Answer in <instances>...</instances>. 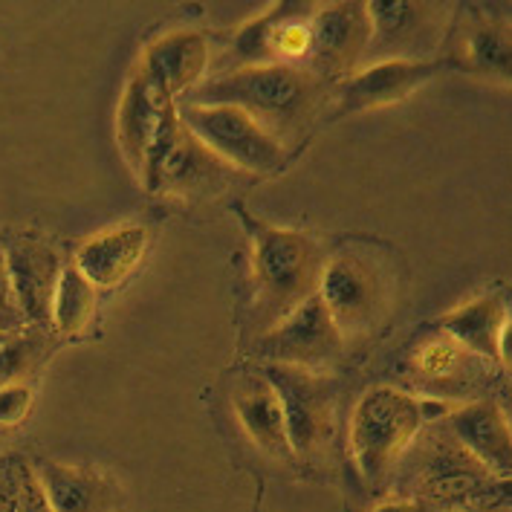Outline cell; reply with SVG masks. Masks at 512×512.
Masks as SVG:
<instances>
[{
	"mask_svg": "<svg viewBox=\"0 0 512 512\" xmlns=\"http://www.w3.org/2000/svg\"><path fill=\"white\" fill-rule=\"evenodd\" d=\"M324 90L327 87L322 81L304 67L258 64V67H238L232 73L206 81L191 96V102L241 108L287 148L313 122Z\"/></svg>",
	"mask_w": 512,
	"mask_h": 512,
	"instance_id": "1",
	"label": "cell"
},
{
	"mask_svg": "<svg viewBox=\"0 0 512 512\" xmlns=\"http://www.w3.org/2000/svg\"><path fill=\"white\" fill-rule=\"evenodd\" d=\"M243 232L252 246V284L255 304L267 322V330L287 319L307 298L316 296L322 278V243L307 232L272 226L264 217L252 215L246 206H235Z\"/></svg>",
	"mask_w": 512,
	"mask_h": 512,
	"instance_id": "2",
	"label": "cell"
},
{
	"mask_svg": "<svg viewBox=\"0 0 512 512\" xmlns=\"http://www.w3.org/2000/svg\"><path fill=\"white\" fill-rule=\"evenodd\" d=\"M411 492L429 512L463 510L478 504L510 501V481L495 478L475 455H469L443 426L423 437L408 469Z\"/></svg>",
	"mask_w": 512,
	"mask_h": 512,
	"instance_id": "3",
	"label": "cell"
},
{
	"mask_svg": "<svg viewBox=\"0 0 512 512\" xmlns=\"http://www.w3.org/2000/svg\"><path fill=\"white\" fill-rule=\"evenodd\" d=\"M423 426V400L414 394L391 385L365 391L351 417V452L362 478L368 484L385 481Z\"/></svg>",
	"mask_w": 512,
	"mask_h": 512,
	"instance_id": "4",
	"label": "cell"
},
{
	"mask_svg": "<svg viewBox=\"0 0 512 512\" xmlns=\"http://www.w3.org/2000/svg\"><path fill=\"white\" fill-rule=\"evenodd\" d=\"M177 110L189 134L235 171L278 174L290 162L287 148L241 108L186 102L177 105Z\"/></svg>",
	"mask_w": 512,
	"mask_h": 512,
	"instance_id": "5",
	"label": "cell"
},
{
	"mask_svg": "<svg viewBox=\"0 0 512 512\" xmlns=\"http://www.w3.org/2000/svg\"><path fill=\"white\" fill-rule=\"evenodd\" d=\"M180 102L162 110L154 139L139 165V180L151 194H191L217 186L226 177V162L203 148L180 119Z\"/></svg>",
	"mask_w": 512,
	"mask_h": 512,
	"instance_id": "6",
	"label": "cell"
},
{
	"mask_svg": "<svg viewBox=\"0 0 512 512\" xmlns=\"http://www.w3.org/2000/svg\"><path fill=\"white\" fill-rule=\"evenodd\" d=\"M316 296L345 336H365L388 310V278L377 261L359 249H342L324 261Z\"/></svg>",
	"mask_w": 512,
	"mask_h": 512,
	"instance_id": "7",
	"label": "cell"
},
{
	"mask_svg": "<svg viewBox=\"0 0 512 512\" xmlns=\"http://www.w3.org/2000/svg\"><path fill=\"white\" fill-rule=\"evenodd\" d=\"M261 374L278 394L293 458L316 455L333 432V408H336L333 379L327 374L304 371L296 365H275V362H267Z\"/></svg>",
	"mask_w": 512,
	"mask_h": 512,
	"instance_id": "8",
	"label": "cell"
},
{
	"mask_svg": "<svg viewBox=\"0 0 512 512\" xmlns=\"http://www.w3.org/2000/svg\"><path fill=\"white\" fill-rule=\"evenodd\" d=\"M345 336L327 316L319 296L307 298L287 319L261 333L258 353L275 365H296L324 374L345 356Z\"/></svg>",
	"mask_w": 512,
	"mask_h": 512,
	"instance_id": "9",
	"label": "cell"
},
{
	"mask_svg": "<svg viewBox=\"0 0 512 512\" xmlns=\"http://www.w3.org/2000/svg\"><path fill=\"white\" fill-rule=\"evenodd\" d=\"M371 47V21L365 3H327L313 12V47L307 67L324 87L345 84L362 70Z\"/></svg>",
	"mask_w": 512,
	"mask_h": 512,
	"instance_id": "10",
	"label": "cell"
},
{
	"mask_svg": "<svg viewBox=\"0 0 512 512\" xmlns=\"http://www.w3.org/2000/svg\"><path fill=\"white\" fill-rule=\"evenodd\" d=\"M313 3H275L255 21L243 24L232 41V58L241 67L290 64L307 67L313 47Z\"/></svg>",
	"mask_w": 512,
	"mask_h": 512,
	"instance_id": "11",
	"label": "cell"
},
{
	"mask_svg": "<svg viewBox=\"0 0 512 512\" xmlns=\"http://www.w3.org/2000/svg\"><path fill=\"white\" fill-rule=\"evenodd\" d=\"M0 249L27 330L53 333L50 316H53L55 287L64 270L61 255L55 252L53 243L38 235H12L9 241L0 243Z\"/></svg>",
	"mask_w": 512,
	"mask_h": 512,
	"instance_id": "12",
	"label": "cell"
},
{
	"mask_svg": "<svg viewBox=\"0 0 512 512\" xmlns=\"http://www.w3.org/2000/svg\"><path fill=\"white\" fill-rule=\"evenodd\" d=\"M449 70L446 58H385L371 61L359 73L339 87L336 96V116H351L362 110H377L397 105L417 93L434 76Z\"/></svg>",
	"mask_w": 512,
	"mask_h": 512,
	"instance_id": "13",
	"label": "cell"
},
{
	"mask_svg": "<svg viewBox=\"0 0 512 512\" xmlns=\"http://www.w3.org/2000/svg\"><path fill=\"white\" fill-rule=\"evenodd\" d=\"M371 21L368 55L385 58H426L440 41V9L434 3L411 0H371L365 3Z\"/></svg>",
	"mask_w": 512,
	"mask_h": 512,
	"instance_id": "14",
	"label": "cell"
},
{
	"mask_svg": "<svg viewBox=\"0 0 512 512\" xmlns=\"http://www.w3.org/2000/svg\"><path fill=\"white\" fill-rule=\"evenodd\" d=\"M440 333L458 342L481 362H498L510 371V296L486 293L440 316Z\"/></svg>",
	"mask_w": 512,
	"mask_h": 512,
	"instance_id": "15",
	"label": "cell"
},
{
	"mask_svg": "<svg viewBox=\"0 0 512 512\" xmlns=\"http://www.w3.org/2000/svg\"><path fill=\"white\" fill-rule=\"evenodd\" d=\"M209 67V44L200 32L174 29L145 47L136 64V76L148 81L160 96L180 102L197 81L206 76Z\"/></svg>",
	"mask_w": 512,
	"mask_h": 512,
	"instance_id": "16",
	"label": "cell"
},
{
	"mask_svg": "<svg viewBox=\"0 0 512 512\" xmlns=\"http://www.w3.org/2000/svg\"><path fill=\"white\" fill-rule=\"evenodd\" d=\"M38 484L53 512H119L122 489L99 466H79L61 460L32 463Z\"/></svg>",
	"mask_w": 512,
	"mask_h": 512,
	"instance_id": "17",
	"label": "cell"
},
{
	"mask_svg": "<svg viewBox=\"0 0 512 512\" xmlns=\"http://www.w3.org/2000/svg\"><path fill=\"white\" fill-rule=\"evenodd\" d=\"M460 446L484 463L495 478L510 481L512 432L510 417L495 400H472L452 405L446 420L440 423Z\"/></svg>",
	"mask_w": 512,
	"mask_h": 512,
	"instance_id": "18",
	"label": "cell"
},
{
	"mask_svg": "<svg viewBox=\"0 0 512 512\" xmlns=\"http://www.w3.org/2000/svg\"><path fill=\"white\" fill-rule=\"evenodd\" d=\"M151 243V232L139 223L105 229L81 243L73 267L93 290H116L142 264Z\"/></svg>",
	"mask_w": 512,
	"mask_h": 512,
	"instance_id": "19",
	"label": "cell"
},
{
	"mask_svg": "<svg viewBox=\"0 0 512 512\" xmlns=\"http://www.w3.org/2000/svg\"><path fill=\"white\" fill-rule=\"evenodd\" d=\"M232 411L241 423L246 437L275 460L293 458L290 443H287V429H284V414L278 394L272 391L264 374H246L235 382L232 388Z\"/></svg>",
	"mask_w": 512,
	"mask_h": 512,
	"instance_id": "20",
	"label": "cell"
},
{
	"mask_svg": "<svg viewBox=\"0 0 512 512\" xmlns=\"http://www.w3.org/2000/svg\"><path fill=\"white\" fill-rule=\"evenodd\" d=\"M510 47V24L478 12L460 29L458 47L443 58L449 61V70L510 81Z\"/></svg>",
	"mask_w": 512,
	"mask_h": 512,
	"instance_id": "21",
	"label": "cell"
},
{
	"mask_svg": "<svg viewBox=\"0 0 512 512\" xmlns=\"http://www.w3.org/2000/svg\"><path fill=\"white\" fill-rule=\"evenodd\" d=\"M168 105H171V99L160 96L148 81L136 73L125 84L122 102L116 110V139H119L122 157L134 168V174H139V165L145 160V151L154 139L162 110Z\"/></svg>",
	"mask_w": 512,
	"mask_h": 512,
	"instance_id": "22",
	"label": "cell"
},
{
	"mask_svg": "<svg viewBox=\"0 0 512 512\" xmlns=\"http://www.w3.org/2000/svg\"><path fill=\"white\" fill-rule=\"evenodd\" d=\"M475 359L472 353H466L458 342H452L446 333H437L423 339L414 353H411V374L434 385V388H446V385H463L466 379L475 374Z\"/></svg>",
	"mask_w": 512,
	"mask_h": 512,
	"instance_id": "23",
	"label": "cell"
},
{
	"mask_svg": "<svg viewBox=\"0 0 512 512\" xmlns=\"http://www.w3.org/2000/svg\"><path fill=\"white\" fill-rule=\"evenodd\" d=\"M93 307H96V290L81 278L73 264H67L55 287L50 330L61 339H76L90 327Z\"/></svg>",
	"mask_w": 512,
	"mask_h": 512,
	"instance_id": "24",
	"label": "cell"
},
{
	"mask_svg": "<svg viewBox=\"0 0 512 512\" xmlns=\"http://www.w3.org/2000/svg\"><path fill=\"white\" fill-rule=\"evenodd\" d=\"M0 512H53L35 466L24 455L0 458Z\"/></svg>",
	"mask_w": 512,
	"mask_h": 512,
	"instance_id": "25",
	"label": "cell"
},
{
	"mask_svg": "<svg viewBox=\"0 0 512 512\" xmlns=\"http://www.w3.org/2000/svg\"><path fill=\"white\" fill-rule=\"evenodd\" d=\"M32 408V388L27 382L0 385V429L21 426Z\"/></svg>",
	"mask_w": 512,
	"mask_h": 512,
	"instance_id": "26",
	"label": "cell"
},
{
	"mask_svg": "<svg viewBox=\"0 0 512 512\" xmlns=\"http://www.w3.org/2000/svg\"><path fill=\"white\" fill-rule=\"evenodd\" d=\"M24 330H27V324H24V316H21L18 298H15L9 272H6V258H3V249H0V333L15 336V333H24Z\"/></svg>",
	"mask_w": 512,
	"mask_h": 512,
	"instance_id": "27",
	"label": "cell"
},
{
	"mask_svg": "<svg viewBox=\"0 0 512 512\" xmlns=\"http://www.w3.org/2000/svg\"><path fill=\"white\" fill-rule=\"evenodd\" d=\"M371 512H429L420 501H414V498H408V495H403V498H388V501H382V504H377Z\"/></svg>",
	"mask_w": 512,
	"mask_h": 512,
	"instance_id": "28",
	"label": "cell"
},
{
	"mask_svg": "<svg viewBox=\"0 0 512 512\" xmlns=\"http://www.w3.org/2000/svg\"><path fill=\"white\" fill-rule=\"evenodd\" d=\"M449 512H510V501H495V504H478V507H463Z\"/></svg>",
	"mask_w": 512,
	"mask_h": 512,
	"instance_id": "29",
	"label": "cell"
}]
</instances>
